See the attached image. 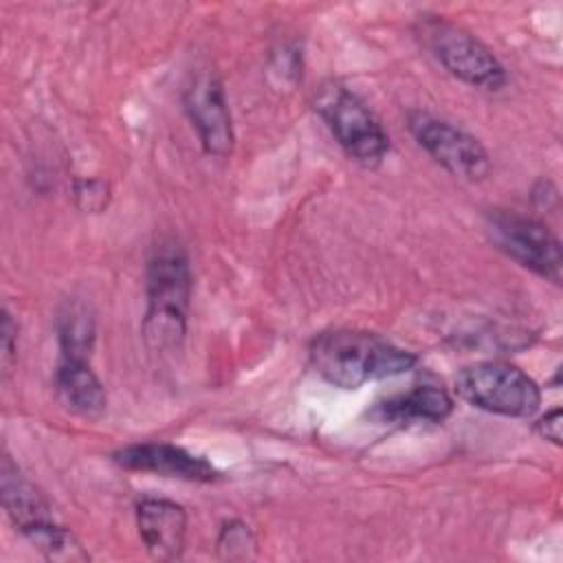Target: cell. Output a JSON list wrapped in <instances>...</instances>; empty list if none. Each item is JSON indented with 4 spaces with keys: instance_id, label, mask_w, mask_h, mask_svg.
Listing matches in <instances>:
<instances>
[{
    "instance_id": "obj_17",
    "label": "cell",
    "mask_w": 563,
    "mask_h": 563,
    "mask_svg": "<svg viewBox=\"0 0 563 563\" xmlns=\"http://www.w3.org/2000/svg\"><path fill=\"white\" fill-rule=\"evenodd\" d=\"M18 352V325L11 317V312L2 310V334H0V363H2V376L9 378Z\"/></svg>"
},
{
    "instance_id": "obj_3",
    "label": "cell",
    "mask_w": 563,
    "mask_h": 563,
    "mask_svg": "<svg viewBox=\"0 0 563 563\" xmlns=\"http://www.w3.org/2000/svg\"><path fill=\"white\" fill-rule=\"evenodd\" d=\"M0 495L2 506L13 526L51 561H84L88 554L81 550L68 528H64L40 488L22 475L9 455L0 464Z\"/></svg>"
},
{
    "instance_id": "obj_2",
    "label": "cell",
    "mask_w": 563,
    "mask_h": 563,
    "mask_svg": "<svg viewBox=\"0 0 563 563\" xmlns=\"http://www.w3.org/2000/svg\"><path fill=\"white\" fill-rule=\"evenodd\" d=\"M145 279L143 339L154 352H174L185 341L191 299L189 257L174 238L156 242L147 260Z\"/></svg>"
},
{
    "instance_id": "obj_8",
    "label": "cell",
    "mask_w": 563,
    "mask_h": 563,
    "mask_svg": "<svg viewBox=\"0 0 563 563\" xmlns=\"http://www.w3.org/2000/svg\"><path fill=\"white\" fill-rule=\"evenodd\" d=\"M409 130L416 143L449 174L466 180L488 176L490 156L484 145L451 121L418 110L409 114Z\"/></svg>"
},
{
    "instance_id": "obj_7",
    "label": "cell",
    "mask_w": 563,
    "mask_h": 563,
    "mask_svg": "<svg viewBox=\"0 0 563 563\" xmlns=\"http://www.w3.org/2000/svg\"><path fill=\"white\" fill-rule=\"evenodd\" d=\"M486 231L493 244L510 260L552 284H561V242L543 222L512 211H495L488 216Z\"/></svg>"
},
{
    "instance_id": "obj_13",
    "label": "cell",
    "mask_w": 563,
    "mask_h": 563,
    "mask_svg": "<svg viewBox=\"0 0 563 563\" xmlns=\"http://www.w3.org/2000/svg\"><path fill=\"white\" fill-rule=\"evenodd\" d=\"M453 411V398L446 389L438 385H416L409 391L396 394L378 402L369 416L385 424H416L431 422L438 424L446 420Z\"/></svg>"
},
{
    "instance_id": "obj_16",
    "label": "cell",
    "mask_w": 563,
    "mask_h": 563,
    "mask_svg": "<svg viewBox=\"0 0 563 563\" xmlns=\"http://www.w3.org/2000/svg\"><path fill=\"white\" fill-rule=\"evenodd\" d=\"M75 202L86 213H99L108 207L110 187L101 178H79L73 189Z\"/></svg>"
},
{
    "instance_id": "obj_4",
    "label": "cell",
    "mask_w": 563,
    "mask_h": 563,
    "mask_svg": "<svg viewBox=\"0 0 563 563\" xmlns=\"http://www.w3.org/2000/svg\"><path fill=\"white\" fill-rule=\"evenodd\" d=\"M455 391L468 405L506 418H528L541 405L539 385L504 361H482L460 369Z\"/></svg>"
},
{
    "instance_id": "obj_18",
    "label": "cell",
    "mask_w": 563,
    "mask_h": 563,
    "mask_svg": "<svg viewBox=\"0 0 563 563\" xmlns=\"http://www.w3.org/2000/svg\"><path fill=\"white\" fill-rule=\"evenodd\" d=\"M537 431L543 440H550L552 444H561V407L550 409L545 416L539 418Z\"/></svg>"
},
{
    "instance_id": "obj_1",
    "label": "cell",
    "mask_w": 563,
    "mask_h": 563,
    "mask_svg": "<svg viewBox=\"0 0 563 563\" xmlns=\"http://www.w3.org/2000/svg\"><path fill=\"white\" fill-rule=\"evenodd\" d=\"M310 363L330 385L358 389L369 380L402 374L416 365V354L365 330H328L312 339Z\"/></svg>"
},
{
    "instance_id": "obj_10",
    "label": "cell",
    "mask_w": 563,
    "mask_h": 563,
    "mask_svg": "<svg viewBox=\"0 0 563 563\" xmlns=\"http://www.w3.org/2000/svg\"><path fill=\"white\" fill-rule=\"evenodd\" d=\"M112 460L125 471L154 473L163 477H176V479L202 482V484L220 479V471L211 462L169 442L130 444L125 449L114 451Z\"/></svg>"
},
{
    "instance_id": "obj_6",
    "label": "cell",
    "mask_w": 563,
    "mask_h": 563,
    "mask_svg": "<svg viewBox=\"0 0 563 563\" xmlns=\"http://www.w3.org/2000/svg\"><path fill=\"white\" fill-rule=\"evenodd\" d=\"M420 35L433 57L460 81L482 90H499L506 86L508 75L501 62L484 42L462 26L431 18L422 22Z\"/></svg>"
},
{
    "instance_id": "obj_12",
    "label": "cell",
    "mask_w": 563,
    "mask_h": 563,
    "mask_svg": "<svg viewBox=\"0 0 563 563\" xmlns=\"http://www.w3.org/2000/svg\"><path fill=\"white\" fill-rule=\"evenodd\" d=\"M55 389L62 405L81 418L97 420L108 407L106 387L90 367V358L59 356L55 369Z\"/></svg>"
},
{
    "instance_id": "obj_15",
    "label": "cell",
    "mask_w": 563,
    "mask_h": 563,
    "mask_svg": "<svg viewBox=\"0 0 563 563\" xmlns=\"http://www.w3.org/2000/svg\"><path fill=\"white\" fill-rule=\"evenodd\" d=\"M216 545L224 559H249V550H255V534L244 521L231 519L220 528Z\"/></svg>"
},
{
    "instance_id": "obj_5",
    "label": "cell",
    "mask_w": 563,
    "mask_h": 563,
    "mask_svg": "<svg viewBox=\"0 0 563 563\" xmlns=\"http://www.w3.org/2000/svg\"><path fill=\"white\" fill-rule=\"evenodd\" d=\"M317 110L352 161L363 167H376L383 163L389 150V139L376 114L358 95L345 86L332 84L319 92Z\"/></svg>"
},
{
    "instance_id": "obj_9",
    "label": "cell",
    "mask_w": 563,
    "mask_h": 563,
    "mask_svg": "<svg viewBox=\"0 0 563 563\" xmlns=\"http://www.w3.org/2000/svg\"><path fill=\"white\" fill-rule=\"evenodd\" d=\"M185 112L209 156L224 158L233 150V123L220 77L205 68L189 75L183 90Z\"/></svg>"
},
{
    "instance_id": "obj_14",
    "label": "cell",
    "mask_w": 563,
    "mask_h": 563,
    "mask_svg": "<svg viewBox=\"0 0 563 563\" xmlns=\"http://www.w3.org/2000/svg\"><path fill=\"white\" fill-rule=\"evenodd\" d=\"M95 314L84 299H68L57 317L62 356L90 358L95 347Z\"/></svg>"
},
{
    "instance_id": "obj_11",
    "label": "cell",
    "mask_w": 563,
    "mask_h": 563,
    "mask_svg": "<svg viewBox=\"0 0 563 563\" xmlns=\"http://www.w3.org/2000/svg\"><path fill=\"white\" fill-rule=\"evenodd\" d=\"M136 526L147 552L158 561L183 556L187 512L180 504L163 497H145L136 504Z\"/></svg>"
}]
</instances>
